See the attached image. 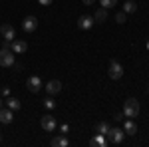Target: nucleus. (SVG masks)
<instances>
[{
  "instance_id": "nucleus-15",
  "label": "nucleus",
  "mask_w": 149,
  "mask_h": 147,
  "mask_svg": "<svg viewBox=\"0 0 149 147\" xmlns=\"http://www.w3.org/2000/svg\"><path fill=\"white\" fill-rule=\"evenodd\" d=\"M90 145H92V147H95V145L105 147V145H107V137H105V135H100V133H95V137L90 141Z\"/></svg>"
},
{
  "instance_id": "nucleus-21",
  "label": "nucleus",
  "mask_w": 149,
  "mask_h": 147,
  "mask_svg": "<svg viewBox=\"0 0 149 147\" xmlns=\"http://www.w3.org/2000/svg\"><path fill=\"white\" fill-rule=\"evenodd\" d=\"M125 20H127L125 12H117V14H115V22L117 24H125Z\"/></svg>"
},
{
  "instance_id": "nucleus-8",
  "label": "nucleus",
  "mask_w": 149,
  "mask_h": 147,
  "mask_svg": "<svg viewBox=\"0 0 149 147\" xmlns=\"http://www.w3.org/2000/svg\"><path fill=\"white\" fill-rule=\"evenodd\" d=\"M26 88L32 91V93H38V91L42 90V79L38 78V76H30L28 82H26Z\"/></svg>"
},
{
  "instance_id": "nucleus-27",
  "label": "nucleus",
  "mask_w": 149,
  "mask_h": 147,
  "mask_svg": "<svg viewBox=\"0 0 149 147\" xmlns=\"http://www.w3.org/2000/svg\"><path fill=\"white\" fill-rule=\"evenodd\" d=\"M60 129H62V133H66V131H68V129H70V125H66V123H64V125H62V127H60Z\"/></svg>"
},
{
  "instance_id": "nucleus-24",
  "label": "nucleus",
  "mask_w": 149,
  "mask_h": 147,
  "mask_svg": "<svg viewBox=\"0 0 149 147\" xmlns=\"http://www.w3.org/2000/svg\"><path fill=\"white\" fill-rule=\"evenodd\" d=\"M38 2H40V6H50L54 0H38Z\"/></svg>"
},
{
  "instance_id": "nucleus-17",
  "label": "nucleus",
  "mask_w": 149,
  "mask_h": 147,
  "mask_svg": "<svg viewBox=\"0 0 149 147\" xmlns=\"http://www.w3.org/2000/svg\"><path fill=\"white\" fill-rule=\"evenodd\" d=\"M123 12H125V14H133V12H137V4H135L133 0H125V4H123Z\"/></svg>"
},
{
  "instance_id": "nucleus-13",
  "label": "nucleus",
  "mask_w": 149,
  "mask_h": 147,
  "mask_svg": "<svg viewBox=\"0 0 149 147\" xmlns=\"http://www.w3.org/2000/svg\"><path fill=\"white\" fill-rule=\"evenodd\" d=\"M123 131H125V135H135V133H137V123H135L133 119H125Z\"/></svg>"
},
{
  "instance_id": "nucleus-20",
  "label": "nucleus",
  "mask_w": 149,
  "mask_h": 147,
  "mask_svg": "<svg viewBox=\"0 0 149 147\" xmlns=\"http://www.w3.org/2000/svg\"><path fill=\"white\" fill-rule=\"evenodd\" d=\"M100 4H102V8H113L115 4H117V0H100Z\"/></svg>"
},
{
  "instance_id": "nucleus-29",
  "label": "nucleus",
  "mask_w": 149,
  "mask_h": 147,
  "mask_svg": "<svg viewBox=\"0 0 149 147\" xmlns=\"http://www.w3.org/2000/svg\"><path fill=\"white\" fill-rule=\"evenodd\" d=\"M0 141H2V135H0Z\"/></svg>"
},
{
  "instance_id": "nucleus-4",
  "label": "nucleus",
  "mask_w": 149,
  "mask_h": 147,
  "mask_svg": "<svg viewBox=\"0 0 149 147\" xmlns=\"http://www.w3.org/2000/svg\"><path fill=\"white\" fill-rule=\"evenodd\" d=\"M107 74H109V78H111V79H121V78H123V66H121L117 60H111V62H109V70H107Z\"/></svg>"
},
{
  "instance_id": "nucleus-12",
  "label": "nucleus",
  "mask_w": 149,
  "mask_h": 147,
  "mask_svg": "<svg viewBox=\"0 0 149 147\" xmlns=\"http://www.w3.org/2000/svg\"><path fill=\"white\" fill-rule=\"evenodd\" d=\"M12 119H14V111L10 107H2L0 109V123L8 125V123H12Z\"/></svg>"
},
{
  "instance_id": "nucleus-25",
  "label": "nucleus",
  "mask_w": 149,
  "mask_h": 147,
  "mask_svg": "<svg viewBox=\"0 0 149 147\" xmlns=\"http://www.w3.org/2000/svg\"><path fill=\"white\" fill-rule=\"evenodd\" d=\"M81 2H84L86 6H92V4H95V0H81Z\"/></svg>"
},
{
  "instance_id": "nucleus-3",
  "label": "nucleus",
  "mask_w": 149,
  "mask_h": 147,
  "mask_svg": "<svg viewBox=\"0 0 149 147\" xmlns=\"http://www.w3.org/2000/svg\"><path fill=\"white\" fill-rule=\"evenodd\" d=\"M14 64H16V60H14V52H12V50H6V48H2V50H0V66H2V68H14Z\"/></svg>"
},
{
  "instance_id": "nucleus-28",
  "label": "nucleus",
  "mask_w": 149,
  "mask_h": 147,
  "mask_svg": "<svg viewBox=\"0 0 149 147\" xmlns=\"http://www.w3.org/2000/svg\"><path fill=\"white\" fill-rule=\"evenodd\" d=\"M2 107H4V102H2V100H0V109H2Z\"/></svg>"
},
{
  "instance_id": "nucleus-11",
  "label": "nucleus",
  "mask_w": 149,
  "mask_h": 147,
  "mask_svg": "<svg viewBox=\"0 0 149 147\" xmlns=\"http://www.w3.org/2000/svg\"><path fill=\"white\" fill-rule=\"evenodd\" d=\"M46 91L50 93V95L60 93V91H62V82H60V79H50V82L46 84Z\"/></svg>"
},
{
  "instance_id": "nucleus-23",
  "label": "nucleus",
  "mask_w": 149,
  "mask_h": 147,
  "mask_svg": "<svg viewBox=\"0 0 149 147\" xmlns=\"http://www.w3.org/2000/svg\"><path fill=\"white\" fill-rule=\"evenodd\" d=\"M113 121H123V111H121V113H115V115H113Z\"/></svg>"
},
{
  "instance_id": "nucleus-26",
  "label": "nucleus",
  "mask_w": 149,
  "mask_h": 147,
  "mask_svg": "<svg viewBox=\"0 0 149 147\" xmlns=\"http://www.w3.org/2000/svg\"><path fill=\"white\" fill-rule=\"evenodd\" d=\"M2 95H4V98H8V95H10V90H8V88H4V90H2Z\"/></svg>"
},
{
  "instance_id": "nucleus-7",
  "label": "nucleus",
  "mask_w": 149,
  "mask_h": 147,
  "mask_svg": "<svg viewBox=\"0 0 149 147\" xmlns=\"http://www.w3.org/2000/svg\"><path fill=\"white\" fill-rule=\"evenodd\" d=\"M38 28V18L36 16H26L22 20V30L24 32H34Z\"/></svg>"
},
{
  "instance_id": "nucleus-16",
  "label": "nucleus",
  "mask_w": 149,
  "mask_h": 147,
  "mask_svg": "<svg viewBox=\"0 0 149 147\" xmlns=\"http://www.w3.org/2000/svg\"><path fill=\"white\" fill-rule=\"evenodd\" d=\"M50 145L52 147H68V139L64 135H58V137H54L52 141H50Z\"/></svg>"
},
{
  "instance_id": "nucleus-9",
  "label": "nucleus",
  "mask_w": 149,
  "mask_h": 147,
  "mask_svg": "<svg viewBox=\"0 0 149 147\" xmlns=\"http://www.w3.org/2000/svg\"><path fill=\"white\" fill-rule=\"evenodd\" d=\"M93 24H95V20H93V16H90V14H81L80 20H78V26H80V30H90Z\"/></svg>"
},
{
  "instance_id": "nucleus-19",
  "label": "nucleus",
  "mask_w": 149,
  "mask_h": 147,
  "mask_svg": "<svg viewBox=\"0 0 149 147\" xmlns=\"http://www.w3.org/2000/svg\"><path fill=\"white\" fill-rule=\"evenodd\" d=\"M6 107H10L12 111H14V109H20V100H16V98H8V100H6Z\"/></svg>"
},
{
  "instance_id": "nucleus-6",
  "label": "nucleus",
  "mask_w": 149,
  "mask_h": 147,
  "mask_svg": "<svg viewBox=\"0 0 149 147\" xmlns=\"http://www.w3.org/2000/svg\"><path fill=\"white\" fill-rule=\"evenodd\" d=\"M0 34H2V38H4L6 42H12V40H16V32H14L12 24H2V26H0Z\"/></svg>"
},
{
  "instance_id": "nucleus-10",
  "label": "nucleus",
  "mask_w": 149,
  "mask_h": 147,
  "mask_svg": "<svg viewBox=\"0 0 149 147\" xmlns=\"http://www.w3.org/2000/svg\"><path fill=\"white\" fill-rule=\"evenodd\" d=\"M10 50L14 54H24V52L28 50V42H24V40H12Z\"/></svg>"
},
{
  "instance_id": "nucleus-18",
  "label": "nucleus",
  "mask_w": 149,
  "mask_h": 147,
  "mask_svg": "<svg viewBox=\"0 0 149 147\" xmlns=\"http://www.w3.org/2000/svg\"><path fill=\"white\" fill-rule=\"evenodd\" d=\"M107 131H109V123H107V121H100V123H95V133L105 135Z\"/></svg>"
},
{
  "instance_id": "nucleus-14",
  "label": "nucleus",
  "mask_w": 149,
  "mask_h": 147,
  "mask_svg": "<svg viewBox=\"0 0 149 147\" xmlns=\"http://www.w3.org/2000/svg\"><path fill=\"white\" fill-rule=\"evenodd\" d=\"M93 20H95V24L105 22V20H107V10H105V8H97L95 14H93Z\"/></svg>"
},
{
  "instance_id": "nucleus-22",
  "label": "nucleus",
  "mask_w": 149,
  "mask_h": 147,
  "mask_svg": "<svg viewBox=\"0 0 149 147\" xmlns=\"http://www.w3.org/2000/svg\"><path fill=\"white\" fill-rule=\"evenodd\" d=\"M44 107H46V109H54V107H56V102H54V100H44Z\"/></svg>"
},
{
  "instance_id": "nucleus-1",
  "label": "nucleus",
  "mask_w": 149,
  "mask_h": 147,
  "mask_svg": "<svg viewBox=\"0 0 149 147\" xmlns=\"http://www.w3.org/2000/svg\"><path fill=\"white\" fill-rule=\"evenodd\" d=\"M139 115V102L135 98H127V102L123 103V117L131 119V117H137Z\"/></svg>"
},
{
  "instance_id": "nucleus-5",
  "label": "nucleus",
  "mask_w": 149,
  "mask_h": 147,
  "mask_svg": "<svg viewBox=\"0 0 149 147\" xmlns=\"http://www.w3.org/2000/svg\"><path fill=\"white\" fill-rule=\"evenodd\" d=\"M40 125H42V129H44V131L52 133V131L56 129V125H58V123H56V117L48 113V115H44V117L40 119Z\"/></svg>"
},
{
  "instance_id": "nucleus-2",
  "label": "nucleus",
  "mask_w": 149,
  "mask_h": 147,
  "mask_svg": "<svg viewBox=\"0 0 149 147\" xmlns=\"http://www.w3.org/2000/svg\"><path fill=\"white\" fill-rule=\"evenodd\" d=\"M105 137H107V143H115V145H119V143L125 139V131L119 129V127H109V131L105 133Z\"/></svg>"
}]
</instances>
